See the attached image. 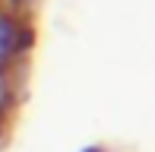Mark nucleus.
<instances>
[{"label": "nucleus", "mask_w": 155, "mask_h": 152, "mask_svg": "<svg viewBox=\"0 0 155 152\" xmlns=\"http://www.w3.org/2000/svg\"><path fill=\"white\" fill-rule=\"evenodd\" d=\"M16 48V22L13 16H0V60L10 57Z\"/></svg>", "instance_id": "nucleus-1"}, {"label": "nucleus", "mask_w": 155, "mask_h": 152, "mask_svg": "<svg viewBox=\"0 0 155 152\" xmlns=\"http://www.w3.org/2000/svg\"><path fill=\"white\" fill-rule=\"evenodd\" d=\"M89 152H101V149H98V146H95V149H89Z\"/></svg>", "instance_id": "nucleus-2"}]
</instances>
